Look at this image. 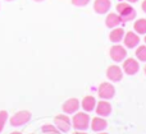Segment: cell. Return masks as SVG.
<instances>
[{
    "label": "cell",
    "instance_id": "cell-1",
    "mask_svg": "<svg viewBox=\"0 0 146 134\" xmlns=\"http://www.w3.org/2000/svg\"><path fill=\"white\" fill-rule=\"evenodd\" d=\"M117 13L119 14L123 22H131L136 18V9L127 1H122L117 4Z\"/></svg>",
    "mask_w": 146,
    "mask_h": 134
},
{
    "label": "cell",
    "instance_id": "cell-2",
    "mask_svg": "<svg viewBox=\"0 0 146 134\" xmlns=\"http://www.w3.org/2000/svg\"><path fill=\"white\" fill-rule=\"evenodd\" d=\"M90 115L86 111L83 112H76L72 118V127L76 130H87L90 128Z\"/></svg>",
    "mask_w": 146,
    "mask_h": 134
},
{
    "label": "cell",
    "instance_id": "cell-3",
    "mask_svg": "<svg viewBox=\"0 0 146 134\" xmlns=\"http://www.w3.org/2000/svg\"><path fill=\"white\" fill-rule=\"evenodd\" d=\"M109 56L114 63H122L127 58V49L119 43H114L109 50Z\"/></svg>",
    "mask_w": 146,
    "mask_h": 134
},
{
    "label": "cell",
    "instance_id": "cell-4",
    "mask_svg": "<svg viewBox=\"0 0 146 134\" xmlns=\"http://www.w3.org/2000/svg\"><path fill=\"white\" fill-rule=\"evenodd\" d=\"M31 118H32V115H31V112L27 111V110L18 111L10 118V125H13V127H15V128L22 127V125L27 124V123L30 122Z\"/></svg>",
    "mask_w": 146,
    "mask_h": 134
},
{
    "label": "cell",
    "instance_id": "cell-5",
    "mask_svg": "<svg viewBox=\"0 0 146 134\" xmlns=\"http://www.w3.org/2000/svg\"><path fill=\"white\" fill-rule=\"evenodd\" d=\"M98 96L100 97L101 100H111L114 96H115V87L111 83H108V82H104L99 86L98 88Z\"/></svg>",
    "mask_w": 146,
    "mask_h": 134
},
{
    "label": "cell",
    "instance_id": "cell-6",
    "mask_svg": "<svg viewBox=\"0 0 146 134\" xmlns=\"http://www.w3.org/2000/svg\"><path fill=\"white\" fill-rule=\"evenodd\" d=\"M54 124L60 130V133H67V132H69L72 128V119H69V116L67 114H62V115L55 116Z\"/></svg>",
    "mask_w": 146,
    "mask_h": 134
},
{
    "label": "cell",
    "instance_id": "cell-7",
    "mask_svg": "<svg viewBox=\"0 0 146 134\" xmlns=\"http://www.w3.org/2000/svg\"><path fill=\"white\" fill-rule=\"evenodd\" d=\"M122 69H123V73L127 74V76H135L140 70V63L139 60H136L133 58H127L123 60Z\"/></svg>",
    "mask_w": 146,
    "mask_h": 134
},
{
    "label": "cell",
    "instance_id": "cell-8",
    "mask_svg": "<svg viewBox=\"0 0 146 134\" xmlns=\"http://www.w3.org/2000/svg\"><path fill=\"white\" fill-rule=\"evenodd\" d=\"M106 78L109 79L113 83H117V82H121L123 79V69L118 65H110L108 69H106Z\"/></svg>",
    "mask_w": 146,
    "mask_h": 134
},
{
    "label": "cell",
    "instance_id": "cell-9",
    "mask_svg": "<svg viewBox=\"0 0 146 134\" xmlns=\"http://www.w3.org/2000/svg\"><path fill=\"white\" fill-rule=\"evenodd\" d=\"M96 114L99 115V116H103V118H106L109 116V115L111 114V111H113V107H111V105L109 104L108 100H101V101L96 102Z\"/></svg>",
    "mask_w": 146,
    "mask_h": 134
},
{
    "label": "cell",
    "instance_id": "cell-10",
    "mask_svg": "<svg viewBox=\"0 0 146 134\" xmlns=\"http://www.w3.org/2000/svg\"><path fill=\"white\" fill-rule=\"evenodd\" d=\"M81 106V102L78 101L77 99H68L62 106V110H63L64 114L71 115V114H76L78 111Z\"/></svg>",
    "mask_w": 146,
    "mask_h": 134
},
{
    "label": "cell",
    "instance_id": "cell-11",
    "mask_svg": "<svg viewBox=\"0 0 146 134\" xmlns=\"http://www.w3.org/2000/svg\"><path fill=\"white\" fill-rule=\"evenodd\" d=\"M126 49H136L140 43V37L136 32H127L123 38Z\"/></svg>",
    "mask_w": 146,
    "mask_h": 134
},
{
    "label": "cell",
    "instance_id": "cell-12",
    "mask_svg": "<svg viewBox=\"0 0 146 134\" xmlns=\"http://www.w3.org/2000/svg\"><path fill=\"white\" fill-rule=\"evenodd\" d=\"M106 127H108V122L105 120V118L99 116V115L96 118H94V119H91L90 122V128L96 133L104 132L106 129Z\"/></svg>",
    "mask_w": 146,
    "mask_h": 134
},
{
    "label": "cell",
    "instance_id": "cell-13",
    "mask_svg": "<svg viewBox=\"0 0 146 134\" xmlns=\"http://www.w3.org/2000/svg\"><path fill=\"white\" fill-rule=\"evenodd\" d=\"M111 8L110 0H95L94 1V10L98 14H106Z\"/></svg>",
    "mask_w": 146,
    "mask_h": 134
},
{
    "label": "cell",
    "instance_id": "cell-14",
    "mask_svg": "<svg viewBox=\"0 0 146 134\" xmlns=\"http://www.w3.org/2000/svg\"><path fill=\"white\" fill-rule=\"evenodd\" d=\"M124 35H126V32H124L123 28H121V27L111 28L110 33H109V40H110L113 43H119L123 41Z\"/></svg>",
    "mask_w": 146,
    "mask_h": 134
},
{
    "label": "cell",
    "instance_id": "cell-15",
    "mask_svg": "<svg viewBox=\"0 0 146 134\" xmlns=\"http://www.w3.org/2000/svg\"><path fill=\"white\" fill-rule=\"evenodd\" d=\"M122 22H123V20H122V18L119 17L118 13H109V14L106 15L105 26L108 28H115V27H118Z\"/></svg>",
    "mask_w": 146,
    "mask_h": 134
},
{
    "label": "cell",
    "instance_id": "cell-16",
    "mask_svg": "<svg viewBox=\"0 0 146 134\" xmlns=\"http://www.w3.org/2000/svg\"><path fill=\"white\" fill-rule=\"evenodd\" d=\"M81 107L83 109V111L86 112H91L95 110L96 107V100L94 96H85L81 102Z\"/></svg>",
    "mask_w": 146,
    "mask_h": 134
},
{
    "label": "cell",
    "instance_id": "cell-17",
    "mask_svg": "<svg viewBox=\"0 0 146 134\" xmlns=\"http://www.w3.org/2000/svg\"><path fill=\"white\" fill-rule=\"evenodd\" d=\"M133 30L137 35H146V19L140 18L133 23Z\"/></svg>",
    "mask_w": 146,
    "mask_h": 134
},
{
    "label": "cell",
    "instance_id": "cell-18",
    "mask_svg": "<svg viewBox=\"0 0 146 134\" xmlns=\"http://www.w3.org/2000/svg\"><path fill=\"white\" fill-rule=\"evenodd\" d=\"M136 58L139 61H144L146 63V45H141V46H137L136 49Z\"/></svg>",
    "mask_w": 146,
    "mask_h": 134
},
{
    "label": "cell",
    "instance_id": "cell-19",
    "mask_svg": "<svg viewBox=\"0 0 146 134\" xmlns=\"http://www.w3.org/2000/svg\"><path fill=\"white\" fill-rule=\"evenodd\" d=\"M44 134H60V130L53 124H45L41 128Z\"/></svg>",
    "mask_w": 146,
    "mask_h": 134
},
{
    "label": "cell",
    "instance_id": "cell-20",
    "mask_svg": "<svg viewBox=\"0 0 146 134\" xmlns=\"http://www.w3.org/2000/svg\"><path fill=\"white\" fill-rule=\"evenodd\" d=\"M7 120H8V112L5 110H1L0 111V133L4 129L5 124H7Z\"/></svg>",
    "mask_w": 146,
    "mask_h": 134
},
{
    "label": "cell",
    "instance_id": "cell-21",
    "mask_svg": "<svg viewBox=\"0 0 146 134\" xmlns=\"http://www.w3.org/2000/svg\"><path fill=\"white\" fill-rule=\"evenodd\" d=\"M71 1L74 7H86L91 0H71Z\"/></svg>",
    "mask_w": 146,
    "mask_h": 134
},
{
    "label": "cell",
    "instance_id": "cell-22",
    "mask_svg": "<svg viewBox=\"0 0 146 134\" xmlns=\"http://www.w3.org/2000/svg\"><path fill=\"white\" fill-rule=\"evenodd\" d=\"M141 8H142V12L146 13V0H144L142 1V4H141Z\"/></svg>",
    "mask_w": 146,
    "mask_h": 134
},
{
    "label": "cell",
    "instance_id": "cell-23",
    "mask_svg": "<svg viewBox=\"0 0 146 134\" xmlns=\"http://www.w3.org/2000/svg\"><path fill=\"white\" fill-rule=\"evenodd\" d=\"M73 134H87V133H86L85 130H76V132L73 133Z\"/></svg>",
    "mask_w": 146,
    "mask_h": 134
},
{
    "label": "cell",
    "instance_id": "cell-24",
    "mask_svg": "<svg viewBox=\"0 0 146 134\" xmlns=\"http://www.w3.org/2000/svg\"><path fill=\"white\" fill-rule=\"evenodd\" d=\"M127 3H129V4H133V3H137L139 0H126Z\"/></svg>",
    "mask_w": 146,
    "mask_h": 134
},
{
    "label": "cell",
    "instance_id": "cell-25",
    "mask_svg": "<svg viewBox=\"0 0 146 134\" xmlns=\"http://www.w3.org/2000/svg\"><path fill=\"white\" fill-rule=\"evenodd\" d=\"M10 134H22L21 132H13V133H10Z\"/></svg>",
    "mask_w": 146,
    "mask_h": 134
},
{
    "label": "cell",
    "instance_id": "cell-26",
    "mask_svg": "<svg viewBox=\"0 0 146 134\" xmlns=\"http://www.w3.org/2000/svg\"><path fill=\"white\" fill-rule=\"evenodd\" d=\"M33 1H36V3H41V1H44V0H33Z\"/></svg>",
    "mask_w": 146,
    "mask_h": 134
},
{
    "label": "cell",
    "instance_id": "cell-27",
    "mask_svg": "<svg viewBox=\"0 0 146 134\" xmlns=\"http://www.w3.org/2000/svg\"><path fill=\"white\" fill-rule=\"evenodd\" d=\"M98 134H108V133H105V132H99Z\"/></svg>",
    "mask_w": 146,
    "mask_h": 134
},
{
    "label": "cell",
    "instance_id": "cell-28",
    "mask_svg": "<svg viewBox=\"0 0 146 134\" xmlns=\"http://www.w3.org/2000/svg\"><path fill=\"white\" fill-rule=\"evenodd\" d=\"M144 73H145V76H146V65H145V68H144Z\"/></svg>",
    "mask_w": 146,
    "mask_h": 134
},
{
    "label": "cell",
    "instance_id": "cell-29",
    "mask_svg": "<svg viewBox=\"0 0 146 134\" xmlns=\"http://www.w3.org/2000/svg\"><path fill=\"white\" fill-rule=\"evenodd\" d=\"M144 40H145V43H146V35H145V38H144Z\"/></svg>",
    "mask_w": 146,
    "mask_h": 134
},
{
    "label": "cell",
    "instance_id": "cell-30",
    "mask_svg": "<svg viewBox=\"0 0 146 134\" xmlns=\"http://www.w3.org/2000/svg\"><path fill=\"white\" fill-rule=\"evenodd\" d=\"M5 1H13V0H5Z\"/></svg>",
    "mask_w": 146,
    "mask_h": 134
}]
</instances>
